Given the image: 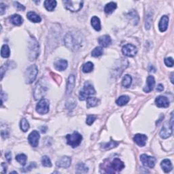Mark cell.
I'll use <instances>...</instances> for the list:
<instances>
[{
  "mask_svg": "<svg viewBox=\"0 0 174 174\" xmlns=\"http://www.w3.org/2000/svg\"><path fill=\"white\" fill-rule=\"evenodd\" d=\"M155 103L159 108H167L169 106V101L165 96L158 97L155 100Z\"/></svg>",
  "mask_w": 174,
  "mask_h": 174,
  "instance_id": "9a60e30c",
  "label": "cell"
},
{
  "mask_svg": "<svg viewBox=\"0 0 174 174\" xmlns=\"http://www.w3.org/2000/svg\"><path fill=\"white\" fill-rule=\"evenodd\" d=\"M173 132V116L171 117V122H165L160 132V136L163 139L169 137Z\"/></svg>",
  "mask_w": 174,
  "mask_h": 174,
  "instance_id": "8992f818",
  "label": "cell"
},
{
  "mask_svg": "<svg viewBox=\"0 0 174 174\" xmlns=\"http://www.w3.org/2000/svg\"><path fill=\"white\" fill-rule=\"evenodd\" d=\"M117 5L114 2H110L109 4H107L104 8V11L105 13L111 14L112 13L114 10L116 9Z\"/></svg>",
  "mask_w": 174,
  "mask_h": 174,
  "instance_id": "4316f807",
  "label": "cell"
},
{
  "mask_svg": "<svg viewBox=\"0 0 174 174\" xmlns=\"http://www.w3.org/2000/svg\"><path fill=\"white\" fill-rule=\"evenodd\" d=\"M98 103H99V100L96 97H89L87 98V108H88L95 107L98 105Z\"/></svg>",
  "mask_w": 174,
  "mask_h": 174,
  "instance_id": "f1b7e54d",
  "label": "cell"
},
{
  "mask_svg": "<svg viewBox=\"0 0 174 174\" xmlns=\"http://www.w3.org/2000/svg\"><path fill=\"white\" fill-rule=\"evenodd\" d=\"M94 65L92 62H87L82 66V72L84 73H90L93 70Z\"/></svg>",
  "mask_w": 174,
  "mask_h": 174,
  "instance_id": "1f68e13d",
  "label": "cell"
},
{
  "mask_svg": "<svg viewBox=\"0 0 174 174\" xmlns=\"http://www.w3.org/2000/svg\"><path fill=\"white\" fill-rule=\"evenodd\" d=\"M46 91V87L45 86H44V84L41 82V81H40L39 82L36 84L35 88L34 91L35 99L36 100L42 99V97L45 94Z\"/></svg>",
  "mask_w": 174,
  "mask_h": 174,
  "instance_id": "30bf717a",
  "label": "cell"
},
{
  "mask_svg": "<svg viewBox=\"0 0 174 174\" xmlns=\"http://www.w3.org/2000/svg\"><path fill=\"white\" fill-rule=\"evenodd\" d=\"M169 24V17L167 16H163L160 18L159 24V29L160 31L164 32L167 29Z\"/></svg>",
  "mask_w": 174,
  "mask_h": 174,
  "instance_id": "d6986e66",
  "label": "cell"
},
{
  "mask_svg": "<svg viewBox=\"0 0 174 174\" xmlns=\"http://www.w3.org/2000/svg\"><path fill=\"white\" fill-rule=\"evenodd\" d=\"M96 116H92V115H90L88 117H87V118H86V124H88V125H91L93 122L95 121V120H96Z\"/></svg>",
  "mask_w": 174,
  "mask_h": 174,
  "instance_id": "ab89813d",
  "label": "cell"
},
{
  "mask_svg": "<svg viewBox=\"0 0 174 174\" xmlns=\"http://www.w3.org/2000/svg\"><path fill=\"white\" fill-rule=\"evenodd\" d=\"M39 55V44L34 38L29 43V59L30 61L36 59Z\"/></svg>",
  "mask_w": 174,
  "mask_h": 174,
  "instance_id": "52a82bcc",
  "label": "cell"
},
{
  "mask_svg": "<svg viewBox=\"0 0 174 174\" xmlns=\"http://www.w3.org/2000/svg\"><path fill=\"white\" fill-rule=\"evenodd\" d=\"M163 89H164V86H163V85L161 84H159V85H158V86H157V88H156V90L158 91H163Z\"/></svg>",
  "mask_w": 174,
  "mask_h": 174,
  "instance_id": "7dc6e473",
  "label": "cell"
},
{
  "mask_svg": "<svg viewBox=\"0 0 174 174\" xmlns=\"http://www.w3.org/2000/svg\"><path fill=\"white\" fill-rule=\"evenodd\" d=\"M76 169H77V171L76 172L78 173H86L88 172V167H86L84 163H79V164L77 165L76 167Z\"/></svg>",
  "mask_w": 174,
  "mask_h": 174,
  "instance_id": "d590c367",
  "label": "cell"
},
{
  "mask_svg": "<svg viewBox=\"0 0 174 174\" xmlns=\"http://www.w3.org/2000/svg\"><path fill=\"white\" fill-rule=\"evenodd\" d=\"M129 102V97L127 95H122L116 100V104L119 106H123Z\"/></svg>",
  "mask_w": 174,
  "mask_h": 174,
  "instance_id": "83f0119b",
  "label": "cell"
},
{
  "mask_svg": "<svg viewBox=\"0 0 174 174\" xmlns=\"http://www.w3.org/2000/svg\"><path fill=\"white\" fill-rule=\"evenodd\" d=\"M65 8L71 12H75L80 10L83 6L82 1H63Z\"/></svg>",
  "mask_w": 174,
  "mask_h": 174,
  "instance_id": "5b68a950",
  "label": "cell"
},
{
  "mask_svg": "<svg viewBox=\"0 0 174 174\" xmlns=\"http://www.w3.org/2000/svg\"><path fill=\"white\" fill-rule=\"evenodd\" d=\"M128 16L130 18V19L134 18V24H137L139 21V16L137 15V12H135L134 10H132L128 14Z\"/></svg>",
  "mask_w": 174,
  "mask_h": 174,
  "instance_id": "f35d334b",
  "label": "cell"
},
{
  "mask_svg": "<svg viewBox=\"0 0 174 174\" xmlns=\"http://www.w3.org/2000/svg\"><path fill=\"white\" fill-rule=\"evenodd\" d=\"M147 136L146 135L143 134H136L134 137H133V140H134L135 142L139 146L143 147L146 145V141H147Z\"/></svg>",
  "mask_w": 174,
  "mask_h": 174,
  "instance_id": "e0dca14e",
  "label": "cell"
},
{
  "mask_svg": "<svg viewBox=\"0 0 174 174\" xmlns=\"http://www.w3.org/2000/svg\"><path fill=\"white\" fill-rule=\"evenodd\" d=\"M66 140L68 145L72 146V148H76L80 145L82 140V136L78 132H73L72 135L68 134L66 135Z\"/></svg>",
  "mask_w": 174,
  "mask_h": 174,
  "instance_id": "277c9868",
  "label": "cell"
},
{
  "mask_svg": "<svg viewBox=\"0 0 174 174\" xmlns=\"http://www.w3.org/2000/svg\"><path fill=\"white\" fill-rule=\"evenodd\" d=\"M2 167H3V171H2V173H6L7 166L5 165V164H4V163H2Z\"/></svg>",
  "mask_w": 174,
  "mask_h": 174,
  "instance_id": "bcb514c9",
  "label": "cell"
},
{
  "mask_svg": "<svg viewBox=\"0 0 174 174\" xmlns=\"http://www.w3.org/2000/svg\"><path fill=\"white\" fill-rule=\"evenodd\" d=\"M81 41V38H78L76 34L72 32H68L65 35L64 39L65 44L72 50H76L80 48V44H82Z\"/></svg>",
  "mask_w": 174,
  "mask_h": 174,
  "instance_id": "6da1fadb",
  "label": "cell"
},
{
  "mask_svg": "<svg viewBox=\"0 0 174 174\" xmlns=\"http://www.w3.org/2000/svg\"><path fill=\"white\" fill-rule=\"evenodd\" d=\"M75 85V76L73 74L70 75L68 78L67 83V88H66V94L69 95L72 93L73 88Z\"/></svg>",
  "mask_w": 174,
  "mask_h": 174,
  "instance_id": "ac0fdd59",
  "label": "cell"
},
{
  "mask_svg": "<svg viewBox=\"0 0 174 174\" xmlns=\"http://www.w3.org/2000/svg\"><path fill=\"white\" fill-rule=\"evenodd\" d=\"M122 52L125 56L129 57H133L136 55L137 53V49L134 45L128 44L124 45L122 48Z\"/></svg>",
  "mask_w": 174,
  "mask_h": 174,
  "instance_id": "9c48e42d",
  "label": "cell"
},
{
  "mask_svg": "<svg viewBox=\"0 0 174 174\" xmlns=\"http://www.w3.org/2000/svg\"><path fill=\"white\" fill-rule=\"evenodd\" d=\"M160 166L163 169V170L165 171V173H169L172 170L173 166L171 164V162L169 159H165L160 163Z\"/></svg>",
  "mask_w": 174,
  "mask_h": 174,
  "instance_id": "7402d4cb",
  "label": "cell"
},
{
  "mask_svg": "<svg viewBox=\"0 0 174 174\" xmlns=\"http://www.w3.org/2000/svg\"><path fill=\"white\" fill-rule=\"evenodd\" d=\"M1 55L4 58H8L10 55V50L9 46L7 44L2 46L1 50Z\"/></svg>",
  "mask_w": 174,
  "mask_h": 174,
  "instance_id": "f546056e",
  "label": "cell"
},
{
  "mask_svg": "<svg viewBox=\"0 0 174 174\" xmlns=\"http://www.w3.org/2000/svg\"><path fill=\"white\" fill-rule=\"evenodd\" d=\"M173 73H171V82L173 83Z\"/></svg>",
  "mask_w": 174,
  "mask_h": 174,
  "instance_id": "c3c4849f",
  "label": "cell"
},
{
  "mask_svg": "<svg viewBox=\"0 0 174 174\" xmlns=\"http://www.w3.org/2000/svg\"><path fill=\"white\" fill-rule=\"evenodd\" d=\"M5 10H6V5H5L4 3H1V4H0V14H4L5 12Z\"/></svg>",
  "mask_w": 174,
  "mask_h": 174,
  "instance_id": "b9f144b4",
  "label": "cell"
},
{
  "mask_svg": "<svg viewBox=\"0 0 174 174\" xmlns=\"http://www.w3.org/2000/svg\"><path fill=\"white\" fill-rule=\"evenodd\" d=\"M140 160L144 166L150 168H153L155 165V163H156V159H155V158L148 156V155L147 154L141 155Z\"/></svg>",
  "mask_w": 174,
  "mask_h": 174,
  "instance_id": "8fae6325",
  "label": "cell"
},
{
  "mask_svg": "<svg viewBox=\"0 0 174 174\" xmlns=\"http://www.w3.org/2000/svg\"><path fill=\"white\" fill-rule=\"evenodd\" d=\"M20 127L21 129L23 130V132H27L29 129V124L27 120L25 118H23L21 121L20 122Z\"/></svg>",
  "mask_w": 174,
  "mask_h": 174,
  "instance_id": "e575fe53",
  "label": "cell"
},
{
  "mask_svg": "<svg viewBox=\"0 0 174 174\" xmlns=\"http://www.w3.org/2000/svg\"><path fill=\"white\" fill-rule=\"evenodd\" d=\"M14 4L15 7L17 8L18 10H25V8H24V5L21 4L20 3H18V2H15L14 3Z\"/></svg>",
  "mask_w": 174,
  "mask_h": 174,
  "instance_id": "7bdbcfd3",
  "label": "cell"
},
{
  "mask_svg": "<svg viewBox=\"0 0 174 174\" xmlns=\"http://www.w3.org/2000/svg\"><path fill=\"white\" fill-rule=\"evenodd\" d=\"M71 163H72V159L69 156H65L57 160L56 163V165L58 167L60 168H68L71 165Z\"/></svg>",
  "mask_w": 174,
  "mask_h": 174,
  "instance_id": "5bb4252c",
  "label": "cell"
},
{
  "mask_svg": "<svg viewBox=\"0 0 174 174\" xmlns=\"http://www.w3.org/2000/svg\"><path fill=\"white\" fill-rule=\"evenodd\" d=\"M92 56L94 57H98L102 56L103 54V48L102 47H96L95 49H93V50L92 51Z\"/></svg>",
  "mask_w": 174,
  "mask_h": 174,
  "instance_id": "8d00e7d4",
  "label": "cell"
},
{
  "mask_svg": "<svg viewBox=\"0 0 174 174\" xmlns=\"http://www.w3.org/2000/svg\"><path fill=\"white\" fill-rule=\"evenodd\" d=\"M95 94V90L93 86L89 82H86L84 84V86L80 92L79 95V99L80 101H84L87 98L89 97L91 95Z\"/></svg>",
  "mask_w": 174,
  "mask_h": 174,
  "instance_id": "3957f363",
  "label": "cell"
},
{
  "mask_svg": "<svg viewBox=\"0 0 174 174\" xmlns=\"http://www.w3.org/2000/svg\"><path fill=\"white\" fill-rule=\"evenodd\" d=\"M98 42H99V44L103 46V47H108L111 44V37L109 36L108 35H104L101 36L99 39H98Z\"/></svg>",
  "mask_w": 174,
  "mask_h": 174,
  "instance_id": "44dd1931",
  "label": "cell"
},
{
  "mask_svg": "<svg viewBox=\"0 0 174 174\" xmlns=\"http://www.w3.org/2000/svg\"><path fill=\"white\" fill-rule=\"evenodd\" d=\"M155 85V80L154 76H149L147 78L146 84L143 88V91L146 92H150L153 90Z\"/></svg>",
  "mask_w": 174,
  "mask_h": 174,
  "instance_id": "2e32d148",
  "label": "cell"
},
{
  "mask_svg": "<svg viewBox=\"0 0 174 174\" xmlns=\"http://www.w3.org/2000/svg\"><path fill=\"white\" fill-rule=\"evenodd\" d=\"M39 140H40V134L37 130H33V131L30 133L28 137V141L32 147L34 148H36L39 143Z\"/></svg>",
  "mask_w": 174,
  "mask_h": 174,
  "instance_id": "7c38bea8",
  "label": "cell"
},
{
  "mask_svg": "<svg viewBox=\"0 0 174 174\" xmlns=\"http://www.w3.org/2000/svg\"><path fill=\"white\" fill-rule=\"evenodd\" d=\"M131 83H132L131 76L129 75H125L122 81V86L125 87V88H129Z\"/></svg>",
  "mask_w": 174,
  "mask_h": 174,
  "instance_id": "4dcf8cb0",
  "label": "cell"
},
{
  "mask_svg": "<svg viewBox=\"0 0 174 174\" xmlns=\"http://www.w3.org/2000/svg\"><path fill=\"white\" fill-rule=\"evenodd\" d=\"M118 145V143L116 142V141H109L108 143H104L102 144V146L103 149H111L114 148H116V147Z\"/></svg>",
  "mask_w": 174,
  "mask_h": 174,
  "instance_id": "d6a6232c",
  "label": "cell"
},
{
  "mask_svg": "<svg viewBox=\"0 0 174 174\" xmlns=\"http://www.w3.org/2000/svg\"><path fill=\"white\" fill-rule=\"evenodd\" d=\"M42 165L46 167H52V163L50 159L47 156H44L42 159Z\"/></svg>",
  "mask_w": 174,
  "mask_h": 174,
  "instance_id": "74e56055",
  "label": "cell"
},
{
  "mask_svg": "<svg viewBox=\"0 0 174 174\" xmlns=\"http://www.w3.org/2000/svg\"><path fill=\"white\" fill-rule=\"evenodd\" d=\"M91 25L92 27L96 30V31H99L102 29L101 27V22L100 19L97 17V16H92L91 18Z\"/></svg>",
  "mask_w": 174,
  "mask_h": 174,
  "instance_id": "d4e9b609",
  "label": "cell"
},
{
  "mask_svg": "<svg viewBox=\"0 0 174 174\" xmlns=\"http://www.w3.org/2000/svg\"><path fill=\"white\" fill-rule=\"evenodd\" d=\"M38 73L37 67L35 65H32L29 66L24 73V78L27 84H31L34 82L37 78Z\"/></svg>",
  "mask_w": 174,
  "mask_h": 174,
  "instance_id": "7a4b0ae2",
  "label": "cell"
},
{
  "mask_svg": "<svg viewBox=\"0 0 174 174\" xmlns=\"http://www.w3.org/2000/svg\"><path fill=\"white\" fill-rule=\"evenodd\" d=\"M56 6V2L54 1H50V0H46L44 2V7L48 11L52 12L54 10V8Z\"/></svg>",
  "mask_w": 174,
  "mask_h": 174,
  "instance_id": "484cf974",
  "label": "cell"
},
{
  "mask_svg": "<svg viewBox=\"0 0 174 174\" xmlns=\"http://www.w3.org/2000/svg\"><path fill=\"white\" fill-rule=\"evenodd\" d=\"M35 166H36V165H35V163H31V164H30V165L29 166V167L26 168V169H27L26 171H29V170H31V169H33L34 167H35Z\"/></svg>",
  "mask_w": 174,
  "mask_h": 174,
  "instance_id": "f6af8a7d",
  "label": "cell"
},
{
  "mask_svg": "<svg viewBox=\"0 0 174 174\" xmlns=\"http://www.w3.org/2000/svg\"><path fill=\"white\" fill-rule=\"evenodd\" d=\"M67 65V61L65 59L57 60V61L54 63V67L56 68V69L58 71H61V72L66 69Z\"/></svg>",
  "mask_w": 174,
  "mask_h": 174,
  "instance_id": "ffe728a7",
  "label": "cell"
},
{
  "mask_svg": "<svg viewBox=\"0 0 174 174\" xmlns=\"http://www.w3.org/2000/svg\"><path fill=\"white\" fill-rule=\"evenodd\" d=\"M5 158H6L7 160L9 163L11 161V160H12V154H11L10 152H6V153H5Z\"/></svg>",
  "mask_w": 174,
  "mask_h": 174,
  "instance_id": "ee69618b",
  "label": "cell"
},
{
  "mask_svg": "<svg viewBox=\"0 0 174 174\" xmlns=\"http://www.w3.org/2000/svg\"><path fill=\"white\" fill-rule=\"evenodd\" d=\"M36 111L40 114H46L49 111V102L47 99H41L36 105Z\"/></svg>",
  "mask_w": 174,
  "mask_h": 174,
  "instance_id": "ba28073f",
  "label": "cell"
},
{
  "mask_svg": "<svg viewBox=\"0 0 174 174\" xmlns=\"http://www.w3.org/2000/svg\"><path fill=\"white\" fill-rule=\"evenodd\" d=\"M27 159V156H26L25 154H18L17 156H16V161L20 163V164L22 165L23 166H24V165H26Z\"/></svg>",
  "mask_w": 174,
  "mask_h": 174,
  "instance_id": "836d02e7",
  "label": "cell"
},
{
  "mask_svg": "<svg viewBox=\"0 0 174 174\" xmlns=\"http://www.w3.org/2000/svg\"><path fill=\"white\" fill-rule=\"evenodd\" d=\"M124 168V163L121 161L119 159H114L113 160V161L111 163V166H110V169H112L113 173L115 172V171H122Z\"/></svg>",
  "mask_w": 174,
  "mask_h": 174,
  "instance_id": "4fadbf2b",
  "label": "cell"
},
{
  "mask_svg": "<svg viewBox=\"0 0 174 174\" xmlns=\"http://www.w3.org/2000/svg\"><path fill=\"white\" fill-rule=\"evenodd\" d=\"M165 63L167 67H173V59L171 57H167L165 59Z\"/></svg>",
  "mask_w": 174,
  "mask_h": 174,
  "instance_id": "60d3db41",
  "label": "cell"
},
{
  "mask_svg": "<svg viewBox=\"0 0 174 174\" xmlns=\"http://www.w3.org/2000/svg\"><path fill=\"white\" fill-rule=\"evenodd\" d=\"M27 17L28 18L29 21L34 22V23H40L42 21L40 16L34 12H29L27 14Z\"/></svg>",
  "mask_w": 174,
  "mask_h": 174,
  "instance_id": "603a6c76",
  "label": "cell"
},
{
  "mask_svg": "<svg viewBox=\"0 0 174 174\" xmlns=\"http://www.w3.org/2000/svg\"><path fill=\"white\" fill-rule=\"evenodd\" d=\"M10 21L13 24L16 26H20L23 22V19L20 15L14 14L10 17Z\"/></svg>",
  "mask_w": 174,
  "mask_h": 174,
  "instance_id": "cb8c5ba5",
  "label": "cell"
}]
</instances>
